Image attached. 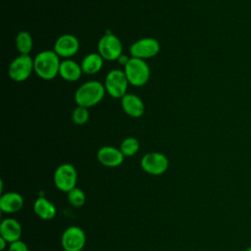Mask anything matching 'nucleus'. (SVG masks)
<instances>
[{"label":"nucleus","mask_w":251,"mask_h":251,"mask_svg":"<svg viewBox=\"0 0 251 251\" xmlns=\"http://www.w3.org/2000/svg\"><path fill=\"white\" fill-rule=\"evenodd\" d=\"M245 251H251V246H249Z\"/></svg>","instance_id":"a878e982"},{"label":"nucleus","mask_w":251,"mask_h":251,"mask_svg":"<svg viewBox=\"0 0 251 251\" xmlns=\"http://www.w3.org/2000/svg\"><path fill=\"white\" fill-rule=\"evenodd\" d=\"M33 212L41 220L50 221L55 218L57 209L50 200L43 196H39L33 203Z\"/></svg>","instance_id":"f3484780"},{"label":"nucleus","mask_w":251,"mask_h":251,"mask_svg":"<svg viewBox=\"0 0 251 251\" xmlns=\"http://www.w3.org/2000/svg\"><path fill=\"white\" fill-rule=\"evenodd\" d=\"M106 93L104 84L98 80H88L82 83L75 92V101L77 106L91 108L97 105Z\"/></svg>","instance_id":"f03ea898"},{"label":"nucleus","mask_w":251,"mask_h":251,"mask_svg":"<svg viewBox=\"0 0 251 251\" xmlns=\"http://www.w3.org/2000/svg\"><path fill=\"white\" fill-rule=\"evenodd\" d=\"M89 112L88 109L82 106H76L72 113V120L77 126H82L88 122Z\"/></svg>","instance_id":"4be33fe9"},{"label":"nucleus","mask_w":251,"mask_h":251,"mask_svg":"<svg viewBox=\"0 0 251 251\" xmlns=\"http://www.w3.org/2000/svg\"><path fill=\"white\" fill-rule=\"evenodd\" d=\"M24 197L16 192L9 191L0 196V210L5 214H15L24 207Z\"/></svg>","instance_id":"4468645a"},{"label":"nucleus","mask_w":251,"mask_h":251,"mask_svg":"<svg viewBox=\"0 0 251 251\" xmlns=\"http://www.w3.org/2000/svg\"><path fill=\"white\" fill-rule=\"evenodd\" d=\"M123 111L131 118H139L144 114V103L139 96L133 93H126L121 98Z\"/></svg>","instance_id":"ddd939ff"},{"label":"nucleus","mask_w":251,"mask_h":251,"mask_svg":"<svg viewBox=\"0 0 251 251\" xmlns=\"http://www.w3.org/2000/svg\"><path fill=\"white\" fill-rule=\"evenodd\" d=\"M128 60H129V58L128 57H126V56H125V55H121L119 58H118V63L120 64V65H122L123 67H125L126 65V63L128 62Z\"/></svg>","instance_id":"b1692460"},{"label":"nucleus","mask_w":251,"mask_h":251,"mask_svg":"<svg viewBox=\"0 0 251 251\" xmlns=\"http://www.w3.org/2000/svg\"><path fill=\"white\" fill-rule=\"evenodd\" d=\"M23 233L21 224L14 218H5L0 224V236L10 244L20 240Z\"/></svg>","instance_id":"2eb2a0df"},{"label":"nucleus","mask_w":251,"mask_h":251,"mask_svg":"<svg viewBox=\"0 0 251 251\" xmlns=\"http://www.w3.org/2000/svg\"><path fill=\"white\" fill-rule=\"evenodd\" d=\"M128 80L126 76L124 70L114 69L110 71L104 81V87L106 93H108L113 98H122L125 94H126V90L128 87Z\"/></svg>","instance_id":"39448f33"},{"label":"nucleus","mask_w":251,"mask_h":251,"mask_svg":"<svg viewBox=\"0 0 251 251\" xmlns=\"http://www.w3.org/2000/svg\"><path fill=\"white\" fill-rule=\"evenodd\" d=\"M160 43L153 37H143L134 41L129 46L131 57L146 60L155 57L160 52Z\"/></svg>","instance_id":"9d476101"},{"label":"nucleus","mask_w":251,"mask_h":251,"mask_svg":"<svg viewBox=\"0 0 251 251\" xmlns=\"http://www.w3.org/2000/svg\"><path fill=\"white\" fill-rule=\"evenodd\" d=\"M8 242L3 237L0 236V251H5V249L8 247Z\"/></svg>","instance_id":"393cba45"},{"label":"nucleus","mask_w":251,"mask_h":251,"mask_svg":"<svg viewBox=\"0 0 251 251\" xmlns=\"http://www.w3.org/2000/svg\"><path fill=\"white\" fill-rule=\"evenodd\" d=\"M98 162L108 168H116L123 164L125 156L120 148L106 145L98 149L96 154Z\"/></svg>","instance_id":"f8f14e48"},{"label":"nucleus","mask_w":251,"mask_h":251,"mask_svg":"<svg viewBox=\"0 0 251 251\" xmlns=\"http://www.w3.org/2000/svg\"><path fill=\"white\" fill-rule=\"evenodd\" d=\"M55 186L62 192L68 193L75 187L77 182V172L74 165L64 163L59 165L53 175Z\"/></svg>","instance_id":"20e7f679"},{"label":"nucleus","mask_w":251,"mask_h":251,"mask_svg":"<svg viewBox=\"0 0 251 251\" xmlns=\"http://www.w3.org/2000/svg\"><path fill=\"white\" fill-rule=\"evenodd\" d=\"M124 72L130 85L140 87L145 85L150 78V68L145 60L130 57Z\"/></svg>","instance_id":"7ed1b4c3"},{"label":"nucleus","mask_w":251,"mask_h":251,"mask_svg":"<svg viewBox=\"0 0 251 251\" xmlns=\"http://www.w3.org/2000/svg\"><path fill=\"white\" fill-rule=\"evenodd\" d=\"M33 69V58L29 55H19L10 64L8 68V75L10 78L16 82H22L26 80Z\"/></svg>","instance_id":"423d86ee"},{"label":"nucleus","mask_w":251,"mask_h":251,"mask_svg":"<svg viewBox=\"0 0 251 251\" xmlns=\"http://www.w3.org/2000/svg\"><path fill=\"white\" fill-rule=\"evenodd\" d=\"M85 243V232L77 226H68L61 235V245L64 251H81Z\"/></svg>","instance_id":"6e6552de"},{"label":"nucleus","mask_w":251,"mask_h":251,"mask_svg":"<svg viewBox=\"0 0 251 251\" xmlns=\"http://www.w3.org/2000/svg\"><path fill=\"white\" fill-rule=\"evenodd\" d=\"M103 64H104V59L98 52L89 53L82 59L80 63V67L84 74L95 75L102 69Z\"/></svg>","instance_id":"a211bd4d"},{"label":"nucleus","mask_w":251,"mask_h":251,"mask_svg":"<svg viewBox=\"0 0 251 251\" xmlns=\"http://www.w3.org/2000/svg\"><path fill=\"white\" fill-rule=\"evenodd\" d=\"M82 69L80 64L71 59H65L61 62L59 69V75L67 81H76L82 75Z\"/></svg>","instance_id":"dca6fc26"},{"label":"nucleus","mask_w":251,"mask_h":251,"mask_svg":"<svg viewBox=\"0 0 251 251\" xmlns=\"http://www.w3.org/2000/svg\"><path fill=\"white\" fill-rule=\"evenodd\" d=\"M67 199L72 206L75 208H80L86 202V195L82 189L76 186L67 193Z\"/></svg>","instance_id":"412c9836"},{"label":"nucleus","mask_w":251,"mask_h":251,"mask_svg":"<svg viewBox=\"0 0 251 251\" xmlns=\"http://www.w3.org/2000/svg\"><path fill=\"white\" fill-rule=\"evenodd\" d=\"M15 46L21 55H29L33 48V39L31 34L25 30L20 31L16 35Z\"/></svg>","instance_id":"6ab92c4d"},{"label":"nucleus","mask_w":251,"mask_h":251,"mask_svg":"<svg viewBox=\"0 0 251 251\" xmlns=\"http://www.w3.org/2000/svg\"><path fill=\"white\" fill-rule=\"evenodd\" d=\"M61 62L54 50H43L33 58L34 73L44 80H51L59 75Z\"/></svg>","instance_id":"f257e3e1"},{"label":"nucleus","mask_w":251,"mask_h":251,"mask_svg":"<svg viewBox=\"0 0 251 251\" xmlns=\"http://www.w3.org/2000/svg\"><path fill=\"white\" fill-rule=\"evenodd\" d=\"M140 166L148 175L161 176L165 174L169 168V159L161 152H149L141 158Z\"/></svg>","instance_id":"1a4fd4ad"},{"label":"nucleus","mask_w":251,"mask_h":251,"mask_svg":"<svg viewBox=\"0 0 251 251\" xmlns=\"http://www.w3.org/2000/svg\"><path fill=\"white\" fill-rule=\"evenodd\" d=\"M79 49V41L76 36L70 33L60 35L55 43L53 50L60 58L69 59L75 55Z\"/></svg>","instance_id":"9b49d317"},{"label":"nucleus","mask_w":251,"mask_h":251,"mask_svg":"<svg viewBox=\"0 0 251 251\" xmlns=\"http://www.w3.org/2000/svg\"><path fill=\"white\" fill-rule=\"evenodd\" d=\"M139 147V141L135 137L128 136L122 141L120 145V150L122 151L125 157H131L138 152Z\"/></svg>","instance_id":"aec40b11"},{"label":"nucleus","mask_w":251,"mask_h":251,"mask_svg":"<svg viewBox=\"0 0 251 251\" xmlns=\"http://www.w3.org/2000/svg\"><path fill=\"white\" fill-rule=\"evenodd\" d=\"M97 51L106 61H117L123 54V44L115 34H104L97 43Z\"/></svg>","instance_id":"0eeeda50"},{"label":"nucleus","mask_w":251,"mask_h":251,"mask_svg":"<svg viewBox=\"0 0 251 251\" xmlns=\"http://www.w3.org/2000/svg\"><path fill=\"white\" fill-rule=\"evenodd\" d=\"M8 251H28V247L25 242L20 239L10 243L8 246Z\"/></svg>","instance_id":"5701e85b"}]
</instances>
